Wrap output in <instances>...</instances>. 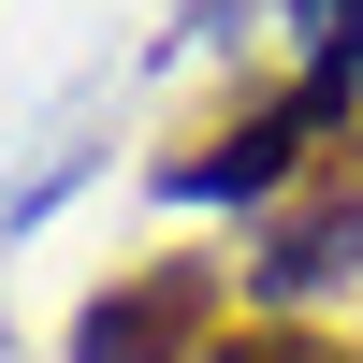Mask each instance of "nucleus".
I'll list each match as a JSON object with an SVG mask.
<instances>
[{
	"label": "nucleus",
	"instance_id": "nucleus-2",
	"mask_svg": "<svg viewBox=\"0 0 363 363\" xmlns=\"http://www.w3.org/2000/svg\"><path fill=\"white\" fill-rule=\"evenodd\" d=\"M218 335H233V262L174 247V262H131L116 291H87L73 363H218Z\"/></svg>",
	"mask_w": 363,
	"mask_h": 363
},
{
	"label": "nucleus",
	"instance_id": "nucleus-1",
	"mask_svg": "<svg viewBox=\"0 0 363 363\" xmlns=\"http://www.w3.org/2000/svg\"><path fill=\"white\" fill-rule=\"evenodd\" d=\"M335 131H349V73H335V58H306L277 102H247V116H218V131H189L160 174H174V189H203V203H218V189H233V203H277Z\"/></svg>",
	"mask_w": 363,
	"mask_h": 363
},
{
	"label": "nucleus",
	"instance_id": "nucleus-4",
	"mask_svg": "<svg viewBox=\"0 0 363 363\" xmlns=\"http://www.w3.org/2000/svg\"><path fill=\"white\" fill-rule=\"evenodd\" d=\"M218 363H363V349L306 335V320H233V335H218Z\"/></svg>",
	"mask_w": 363,
	"mask_h": 363
},
{
	"label": "nucleus",
	"instance_id": "nucleus-5",
	"mask_svg": "<svg viewBox=\"0 0 363 363\" xmlns=\"http://www.w3.org/2000/svg\"><path fill=\"white\" fill-rule=\"evenodd\" d=\"M291 29H306V58L363 73V0H291Z\"/></svg>",
	"mask_w": 363,
	"mask_h": 363
},
{
	"label": "nucleus",
	"instance_id": "nucleus-3",
	"mask_svg": "<svg viewBox=\"0 0 363 363\" xmlns=\"http://www.w3.org/2000/svg\"><path fill=\"white\" fill-rule=\"evenodd\" d=\"M349 262H363V116L262 203V262H247V277L262 291H320V277H349Z\"/></svg>",
	"mask_w": 363,
	"mask_h": 363
}]
</instances>
